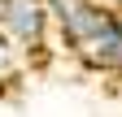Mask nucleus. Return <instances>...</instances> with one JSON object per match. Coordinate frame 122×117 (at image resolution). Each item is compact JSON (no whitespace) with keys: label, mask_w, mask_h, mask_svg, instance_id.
<instances>
[{"label":"nucleus","mask_w":122,"mask_h":117,"mask_svg":"<svg viewBox=\"0 0 122 117\" xmlns=\"http://www.w3.org/2000/svg\"><path fill=\"white\" fill-rule=\"evenodd\" d=\"M0 18H5V0H0Z\"/></svg>","instance_id":"obj_6"},{"label":"nucleus","mask_w":122,"mask_h":117,"mask_svg":"<svg viewBox=\"0 0 122 117\" xmlns=\"http://www.w3.org/2000/svg\"><path fill=\"white\" fill-rule=\"evenodd\" d=\"M44 4L52 13V35L66 43L70 56H79L92 43V35L105 26V18L113 13L109 4H100V0H44Z\"/></svg>","instance_id":"obj_1"},{"label":"nucleus","mask_w":122,"mask_h":117,"mask_svg":"<svg viewBox=\"0 0 122 117\" xmlns=\"http://www.w3.org/2000/svg\"><path fill=\"white\" fill-rule=\"evenodd\" d=\"M113 78H122V52H118V69H113Z\"/></svg>","instance_id":"obj_5"},{"label":"nucleus","mask_w":122,"mask_h":117,"mask_svg":"<svg viewBox=\"0 0 122 117\" xmlns=\"http://www.w3.org/2000/svg\"><path fill=\"white\" fill-rule=\"evenodd\" d=\"M118 52H122V13L113 9L109 18H105V26L92 35V43L79 52V61L92 74H113L118 69Z\"/></svg>","instance_id":"obj_3"},{"label":"nucleus","mask_w":122,"mask_h":117,"mask_svg":"<svg viewBox=\"0 0 122 117\" xmlns=\"http://www.w3.org/2000/svg\"><path fill=\"white\" fill-rule=\"evenodd\" d=\"M0 31L22 56H39L52 39V13L44 0H5Z\"/></svg>","instance_id":"obj_2"},{"label":"nucleus","mask_w":122,"mask_h":117,"mask_svg":"<svg viewBox=\"0 0 122 117\" xmlns=\"http://www.w3.org/2000/svg\"><path fill=\"white\" fill-rule=\"evenodd\" d=\"M18 56H22V52L5 39V31H0V82H9V78H13V69H18Z\"/></svg>","instance_id":"obj_4"}]
</instances>
